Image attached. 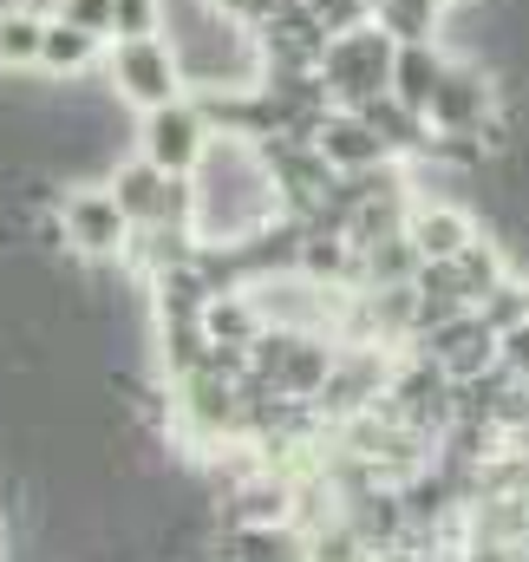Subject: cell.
<instances>
[{"instance_id":"3","label":"cell","mask_w":529,"mask_h":562,"mask_svg":"<svg viewBox=\"0 0 529 562\" xmlns=\"http://www.w3.org/2000/svg\"><path fill=\"white\" fill-rule=\"evenodd\" d=\"M393 59H398V40L380 26V20H367V26H353V33H334L320 79L334 86V105L353 112V105L393 92Z\"/></svg>"},{"instance_id":"23","label":"cell","mask_w":529,"mask_h":562,"mask_svg":"<svg viewBox=\"0 0 529 562\" xmlns=\"http://www.w3.org/2000/svg\"><path fill=\"white\" fill-rule=\"evenodd\" d=\"M301 7H307L327 33H353V26H367V20H373V7H367V0H301Z\"/></svg>"},{"instance_id":"26","label":"cell","mask_w":529,"mask_h":562,"mask_svg":"<svg viewBox=\"0 0 529 562\" xmlns=\"http://www.w3.org/2000/svg\"><path fill=\"white\" fill-rule=\"evenodd\" d=\"M367 7H373V13H380V7H386V0H367Z\"/></svg>"},{"instance_id":"17","label":"cell","mask_w":529,"mask_h":562,"mask_svg":"<svg viewBox=\"0 0 529 562\" xmlns=\"http://www.w3.org/2000/svg\"><path fill=\"white\" fill-rule=\"evenodd\" d=\"M353 112L386 138V150H393L398 164H418V157L431 150V119L412 112V105H398L393 92H380V99H367V105H353Z\"/></svg>"},{"instance_id":"9","label":"cell","mask_w":529,"mask_h":562,"mask_svg":"<svg viewBox=\"0 0 529 562\" xmlns=\"http://www.w3.org/2000/svg\"><path fill=\"white\" fill-rule=\"evenodd\" d=\"M405 236L418 243V256H425V262H458L484 229H477V216H471L464 203L418 196V203H412V216H405Z\"/></svg>"},{"instance_id":"14","label":"cell","mask_w":529,"mask_h":562,"mask_svg":"<svg viewBox=\"0 0 529 562\" xmlns=\"http://www.w3.org/2000/svg\"><path fill=\"white\" fill-rule=\"evenodd\" d=\"M477 301H471V288L458 281V262H425L418 281H412V340H425L431 327H444V321H458V314H471Z\"/></svg>"},{"instance_id":"21","label":"cell","mask_w":529,"mask_h":562,"mask_svg":"<svg viewBox=\"0 0 529 562\" xmlns=\"http://www.w3.org/2000/svg\"><path fill=\"white\" fill-rule=\"evenodd\" d=\"M477 314H484V327H491V334H510V327H524V321H529V288H524V276L497 281V288L477 301Z\"/></svg>"},{"instance_id":"12","label":"cell","mask_w":529,"mask_h":562,"mask_svg":"<svg viewBox=\"0 0 529 562\" xmlns=\"http://www.w3.org/2000/svg\"><path fill=\"white\" fill-rule=\"evenodd\" d=\"M216 562H314L301 524H223Z\"/></svg>"},{"instance_id":"5","label":"cell","mask_w":529,"mask_h":562,"mask_svg":"<svg viewBox=\"0 0 529 562\" xmlns=\"http://www.w3.org/2000/svg\"><path fill=\"white\" fill-rule=\"evenodd\" d=\"M66 236H72V256L79 262H125L137 223L119 210L112 183H66Z\"/></svg>"},{"instance_id":"22","label":"cell","mask_w":529,"mask_h":562,"mask_svg":"<svg viewBox=\"0 0 529 562\" xmlns=\"http://www.w3.org/2000/svg\"><path fill=\"white\" fill-rule=\"evenodd\" d=\"M150 33H170V0H119L112 40H150Z\"/></svg>"},{"instance_id":"18","label":"cell","mask_w":529,"mask_h":562,"mask_svg":"<svg viewBox=\"0 0 529 562\" xmlns=\"http://www.w3.org/2000/svg\"><path fill=\"white\" fill-rule=\"evenodd\" d=\"M203 334H210L216 347H256V340L268 334L262 301H256L249 288H229V294H216V301L203 307Z\"/></svg>"},{"instance_id":"15","label":"cell","mask_w":529,"mask_h":562,"mask_svg":"<svg viewBox=\"0 0 529 562\" xmlns=\"http://www.w3.org/2000/svg\"><path fill=\"white\" fill-rule=\"evenodd\" d=\"M451 59H458V53H444V40H412V46H398L393 99H398V105H412V112H431V99H438V86H444Z\"/></svg>"},{"instance_id":"24","label":"cell","mask_w":529,"mask_h":562,"mask_svg":"<svg viewBox=\"0 0 529 562\" xmlns=\"http://www.w3.org/2000/svg\"><path fill=\"white\" fill-rule=\"evenodd\" d=\"M210 7H216L223 20H236V26H249V33H262L268 20H274V13H288L294 0H210Z\"/></svg>"},{"instance_id":"28","label":"cell","mask_w":529,"mask_h":562,"mask_svg":"<svg viewBox=\"0 0 529 562\" xmlns=\"http://www.w3.org/2000/svg\"><path fill=\"white\" fill-rule=\"evenodd\" d=\"M524 288H529V276H524Z\"/></svg>"},{"instance_id":"6","label":"cell","mask_w":529,"mask_h":562,"mask_svg":"<svg viewBox=\"0 0 529 562\" xmlns=\"http://www.w3.org/2000/svg\"><path fill=\"white\" fill-rule=\"evenodd\" d=\"M210 119H203V105L196 99H177V105H157V112H137L132 125V144L137 157H150L157 170H170V177H190L196 164H203V150H210Z\"/></svg>"},{"instance_id":"25","label":"cell","mask_w":529,"mask_h":562,"mask_svg":"<svg viewBox=\"0 0 529 562\" xmlns=\"http://www.w3.org/2000/svg\"><path fill=\"white\" fill-rule=\"evenodd\" d=\"M497 367H504L510 380H529V321L510 327V334H497Z\"/></svg>"},{"instance_id":"2","label":"cell","mask_w":529,"mask_h":562,"mask_svg":"<svg viewBox=\"0 0 529 562\" xmlns=\"http://www.w3.org/2000/svg\"><path fill=\"white\" fill-rule=\"evenodd\" d=\"M105 86H112L132 112H157V105L190 99L183 53H177L170 33H150V40H112V53H105Z\"/></svg>"},{"instance_id":"1","label":"cell","mask_w":529,"mask_h":562,"mask_svg":"<svg viewBox=\"0 0 529 562\" xmlns=\"http://www.w3.org/2000/svg\"><path fill=\"white\" fill-rule=\"evenodd\" d=\"M281 183L256 138H210L203 164L190 170V229L196 243H249L281 223Z\"/></svg>"},{"instance_id":"7","label":"cell","mask_w":529,"mask_h":562,"mask_svg":"<svg viewBox=\"0 0 529 562\" xmlns=\"http://www.w3.org/2000/svg\"><path fill=\"white\" fill-rule=\"evenodd\" d=\"M504 79L491 72V66H477V59H451V72H444V86H438V99H431V132H458V138H477L497 112H504Z\"/></svg>"},{"instance_id":"13","label":"cell","mask_w":529,"mask_h":562,"mask_svg":"<svg viewBox=\"0 0 529 562\" xmlns=\"http://www.w3.org/2000/svg\"><path fill=\"white\" fill-rule=\"evenodd\" d=\"M105 53H112V40H105V33H92V26H79V20L53 13V20H46L40 72H46V79H86V72H99V66H105Z\"/></svg>"},{"instance_id":"4","label":"cell","mask_w":529,"mask_h":562,"mask_svg":"<svg viewBox=\"0 0 529 562\" xmlns=\"http://www.w3.org/2000/svg\"><path fill=\"white\" fill-rule=\"evenodd\" d=\"M112 196H119V210L132 216L137 229H190V177H170V170H157L150 157H119L112 164Z\"/></svg>"},{"instance_id":"11","label":"cell","mask_w":529,"mask_h":562,"mask_svg":"<svg viewBox=\"0 0 529 562\" xmlns=\"http://www.w3.org/2000/svg\"><path fill=\"white\" fill-rule=\"evenodd\" d=\"M256 40H262L268 66H301V72H320V66H327V46H334V33H327L301 0H294L288 13H274Z\"/></svg>"},{"instance_id":"19","label":"cell","mask_w":529,"mask_h":562,"mask_svg":"<svg viewBox=\"0 0 529 562\" xmlns=\"http://www.w3.org/2000/svg\"><path fill=\"white\" fill-rule=\"evenodd\" d=\"M418 269H425V256L405 229L360 249V288H405V281H418Z\"/></svg>"},{"instance_id":"16","label":"cell","mask_w":529,"mask_h":562,"mask_svg":"<svg viewBox=\"0 0 529 562\" xmlns=\"http://www.w3.org/2000/svg\"><path fill=\"white\" fill-rule=\"evenodd\" d=\"M46 20H53V7H33V0H0V72H40V53H46Z\"/></svg>"},{"instance_id":"10","label":"cell","mask_w":529,"mask_h":562,"mask_svg":"<svg viewBox=\"0 0 529 562\" xmlns=\"http://www.w3.org/2000/svg\"><path fill=\"white\" fill-rule=\"evenodd\" d=\"M314 144H320V157L334 164V177H360V170H386V164H398L393 150H386V138H380L360 112H347V105L320 119Z\"/></svg>"},{"instance_id":"27","label":"cell","mask_w":529,"mask_h":562,"mask_svg":"<svg viewBox=\"0 0 529 562\" xmlns=\"http://www.w3.org/2000/svg\"><path fill=\"white\" fill-rule=\"evenodd\" d=\"M0 562H7V537H0Z\"/></svg>"},{"instance_id":"8","label":"cell","mask_w":529,"mask_h":562,"mask_svg":"<svg viewBox=\"0 0 529 562\" xmlns=\"http://www.w3.org/2000/svg\"><path fill=\"white\" fill-rule=\"evenodd\" d=\"M425 360H438L444 367V380L451 386H471V380H484L491 367H497V334L484 327V314L471 307V314H458V321H444V327H431L425 340H412Z\"/></svg>"},{"instance_id":"20","label":"cell","mask_w":529,"mask_h":562,"mask_svg":"<svg viewBox=\"0 0 529 562\" xmlns=\"http://www.w3.org/2000/svg\"><path fill=\"white\" fill-rule=\"evenodd\" d=\"M373 20L393 33L398 46H412V40H444V20H451V7H444V0H386Z\"/></svg>"}]
</instances>
